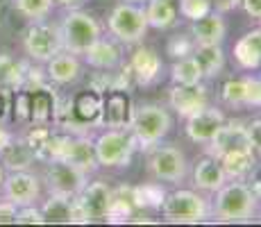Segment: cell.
<instances>
[{"mask_svg":"<svg viewBox=\"0 0 261 227\" xmlns=\"http://www.w3.org/2000/svg\"><path fill=\"white\" fill-rule=\"evenodd\" d=\"M14 139V134L12 132H7V130L3 128V125H0V150H5L9 145V141Z\"/></svg>","mask_w":261,"mask_h":227,"instance_id":"obj_44","label":"cell"},{"mask_svg":"<svg viewBox=\"0 0 261 227\" xmlns=\"http://www.w3.org/2000/svg\"><path fill=\"white\" fill-rule=\"evenodd\" d=\"M148 170L154 180L179 184L189 173L187 157L175 145H152L148 155Z\"/></svg>","mask_w":261,"mask_h":227,"instance_id":"obj_9","label":"cell"},{"mask_svg":"<svg viewBox=\"0 0 261 227\" xmlns=\"http://www.w3.org/2000/svg\"><path fill=\"white\" fill-rule=\"evenodd\" d=\"M59 32H62L64 50H68L73 55H84L102 37L100 23L89 12H82V9L75 7L64 16L62 25H59Z\"/></svg>","mask_w":261,"mask_h":227,"instance_id":"obj_3","label":"cell"},{"mask_svg":"<svg viewBox=\"0 0 261 227\" xmlns=\"http://www.w3.org/2000/svg\"><path fill=\"white\" fill-rule=\"evenodd\" d=\"M248 128V136H250V143H252V150L261 155V118H254Z\"/></svg>","mask_w":261,"mask_h":227,"instance_id":"obj_40","label":"cell"},{"mask_svg":"<svg viewBox=\"0 0 261 227\" xmlns=\"http://www.w3.org/2000/svg\"><path fill=\"white\" fill-rule=\"evenodd\" d=\"M220 166H223L227 180H245L252 166L257 164L254 159V150H237V153H227L218 157Z\"/></svg>","mask_w":261,"mask_h":227,"instance_id":"obj_29","label":"cell"},{"mask_svg":"<svg viewBox=\"0 0 261 227\" xmlns=\"http://www.w3.org/2000/svg\"><path fill=\"white\" fill-rule=\"evenodd\" d=\"M139 211L137 200H134V186L120 184L112 189V198H109V209H107V223H125Z\"/></svg>","mask_w":261,"mask_h":227,"instance_id":"obj_24","label":"cell"},{"mask_svg":"<svg viewBox=\"0 0 261 227\" xmlns=\"http://www.w3.org/2000/svg\"><path fill=\"white\" fill-rule=\"evenodd\" d=\"M16 211H18V207L14 203H9V200L0 203V225L3 223H16Z\"/></svg>","mask_w":261,"mask_h":227,"instance_id":"obj_41","label":"cell"},{"mask_svg":"<svg viewBox=\"0 0 261 227\" xmlns=\"http://www.w3.org/2000/svg\"><path fill=\"white\" fill-rule=\"evenodd\" d=\"M129 70H132V78L139 87H148L162 73V57L154 53L152 48H145V45H139L137 50L129 57Z\"/></svg>","mask_w":261,"mask_h":227,"instance_id":"obj_18","label":"cell"},{"mask_svg":"<svg viewBox=\"0 0 261 227\" xmlns=\"http://www.w3.org/2000/svg\"><path fill=\"white\" fill-rule=\"evenodd\" d=\"M241 7L250 18H259L261 21V0H241Z\"/></svg>","mask_w":261,"mask_h":227,"instance_id":"obj_42","label":"cell"},{"mask_svg":"<svg viewBox=\"0 0 261 227\" xmlns=\"http://www.w3.org/2000/svg\"><path fill=\"white\" fill-rule=\"evenodd\" d=\"M23 50L32 62L46 64L57 53L64 50L59 25H50L46 21H30V28L23 32Z\"/></svg>","mask_w":261,"mask_h":227,"instance_id":"obj_8","label":"cell"},{"mask_svg":"<svg viewBox=\"0 0 261 227\" xmlns=\"http://www.w3.org/2000/svg\"><path fill=\"white\" fill-rule=\"evenodd\" d=\"M193 57L198 59L204 78H218L225 68V53L220 43L216 45H195Z\"/></svg>","mask_w":261,"mask_h":227,"instance_id":"obj_30","label":"cell"},{"mask_svg":"<svg viewBox=\"0 0 261 227\" xmlns=\"http://www.w3.org/2000/svg\"><path fill=\"white\" fill-rule=\"evenodd\" d=\"M16 223H23V225H41L43 223V214H41V209H37L34 205L18 207Z\"/></svg>","mask_w":261,"mask_h":227,"instance_id":"obj_38","label":"cell"},{"mask_svg":"<svg viewBox=\"0 0 261 227\" xmlns=\"http://www.w3.org/2000/svg\"><path fill=\"white\" fill-rule=\"evenodd\" d=\"M234 59L243 70H257L261 66V28L245 32L234 43Z\"/></svg>","mask_w":261,"mask_h":227,"instance_id":"obj_23","label":"cell"},{"mask_svg":"<svg viewBox=\"0 0 261 227\" xmlns=\"http://www.w3.org/2000/svg\"><path fill=\"white\" fill-rule=\"evenodd\" d=\"M187 120V136L193 143H204L207 145L209 141L216 136V132H218L220 128L225 125V114L220 112V109H216V107H204V109H200L198 114H193V116H189V118H184Z\"/></svg>","mask_w":261,"mask_h":227,"instance_id":"obj_17","label":"cell"},{"mask_svg":"<svg viewBox=\"0 0 261 227\" xmlns=\"http://www.w3.org/2000/svg\"><path fill=\"white\" fill-rule=\"evenodd\" d=\"M46 75L50 82L59 84V87L73 84V82H77L80 75H82V64H80L77 55L68 53V50H62V53H57L53 59L46 62Z\"/></svg>","mask_w":261,"mask_h":227,"instance_id":"obj_20","label":"cell"},{"mask_svg":"<svg viewBox=\"0 0 261 227\" xmlns=\"http://www.w3.org/2000/svg\"><path fill=\"white\" fill-rule=\"evenodd\" d=\"M237 150H252V143H250L248 136V128L241 123H227L216 132V136L207 143V155L212 157H223L227 153H237Z\"/></svg>","mask_w":261,"mask_h":227,"instance_id":"obj_15","label":"cell"},{"mask_svg":"<svg viewBox=\"0 0 261 227\" xmlns=\"http://www.w3.org/2000/svg\"><path fill=\"white\" fill-rule=\"evenodd\" d=\"M243 107H261V80L259 78H245Z\"/></svg>","mask_w":261,"mask_h":227,"instance_id":"obj_37","label":"cell"},{"mask_svg":"<svg viewBox=\"0 0 261 227\" xmlns=\"http://www.w3.org/2000/svg\"><path fill=\"white\" fill-rule=\"evenodd\" d=\"M166 198V191L157 182H148V184L134 186V200H137L139 209H159Z\"/></svg>","mask_w":261,"mask_h":227,"instance_id":"obj_32","label":"cell"},{"mask_svg":"<svg viewBox=\"0 0 261 227\" xmlns=\"http://www.w3.org/2000/svg\"><path fill=\"white\" fill-rule=\"evenodd\" d=\"M132 114H134V105L125 89H109L102 93V116H100L102 128L129 130Z\"/></svg>","mask_w":261,"mask_h":227,"instance_id":"obj_12","label":"cell"},{"mask_svg":"<svg viewBox=\"0 0 261 227\" xmlns=\"http://www.w3.org/2000/svg\"><path fill=\"white\" fill-rule=\"evenodd\" d=\"M53 159L66 161V164L75 166V168L84 170L87 175H91L98 168L93 141L89 134H71V132L57 130L55 132V141H53Z\"/></svg>","mask_w":261,"mask_h":227,"instance_id":"obj_4","label":"cell"},{"mask_svg":"<svg viewBox=\"0 0 261 227\" xmlns=\"http://www.w3.org/2000/svg\"><path fill=\"white\" fill-rule=\"evenodd\" d=\"M168 103L170 109H175V114L189 118V116L198 114L200 109H204L209 105L207 89L200 84H173L168 91Z\"/></svg>","mask_w":261,"mask_h":227,"instance_id":"obj_14","label":"cell"},{"mask_svg":"<svg viewBox=\"0 0 261 227\" xmlns=\"http://www.w3.org/2000/svg\"><path fill=\"white\" fill-rule=\"evenodd\" d=\"M177 5L175 0H148L145 5V18L154 30H170L177 25Z\"/></svg>","mask_w":261,"mask_h":227,"instance_id":"obj_28","label":"cell"},{"mask_svg":"<svg viewBox=\"0 0 261 227\" xmlns=\"http://www.w3.org/2000/svg\"><path fill=\"white\" fill-rule=\"evenodd\" d=\"M3 184H5V166L0 164V191H3Z\"/></svg>","mask_w":261,"mask_h":227,"instance_id":"obj_46","label":"cell"},{"mask_svg":"<svg viewBox=\"0 0 261 227\" xmlns=\"http://www.w3.org/2000/svg\"><path fill=\"white\" fill-rule=\"evenodd\" d=\"M243 93H245V78H229L220 87V98L229 107H243Z\"/></svg>","mask_w":261,"mask_h":227,"instance_id":"obj_34","label":"cell"},{"mask_svg":"<svg viewBox=\"0 0 261 227\" xmlns=\"http://www.w3.org/2000/svg\"><path fill=\"white\" fill-rule=\"evenodd\" d=\"M243 182L250 186V191H252L257 198H261V164H254L252 170H250L248 178H245Z\"/></svg>","mask_w":261,"mask_h":227,"instance_id":"obj_39","label":"cell"},{"mask_svg":"<svg viewBox=\"0 0 261 227\" xmlns=\"http://www.w3.org/2000/svg\"><path fill=\"white\" fill-rule=\"evenodd\" d=\"M227 182V175H225L220 161L212 157V155H204L202 159L195 161L193 168V184L198 186L200 191H207V193H216L220 186Z\"/></svg>","mask_w":261,"mask_h":227,"instance_id":"obj_21","label":"cell"},{"mask_svg":"<svg viewBox=\"0 0 261 227\" xmlns=\"http://www.w3.org/2000/svg\"><path fill=\"white\" fill-rule=\"evenodd\" d=\"M170 128H173V118H170L168 109L162 105H139L134 107L132 123H129V132L137 141L139 150H150L164 139Z\"/></svg>","mask_w":261,"mask_h":227,"instance_id":"obj_2","label":"cell"},{"mask_svg":"<svg viewBox=\"0 0 261 227\" xmlns=\"http://www.w3.org/2000/svg\"><path fill=\"white\" fill-rule=\"evenodd\" d=\"M212 9H214L212 0H179L177 5L179 16L187 18V21H198V18L207 16Z\"/></svg>","mask_w":261,"mask_h":227,"instance_id":"obj_35","label":"cell"},{"mask_svg":"<svg viewBox=\"0 0 261 227\" xmlns=\"http://www.w3.org/2000/svg\"><path fill=\"white\" fill-rule=\"evenodd\" d=\"M84 59H87L89 66L98 68V70H112L120 64V48L109 39L100 37L91 48L84 53Z\"/></svg>","mask_w":261,"mask_h":227,"instance_id":"obj_27","label":"cell"},{"mask_svg":"<svg viewBox=\"0 0 261 227\" xmlns=\"http://www.w3.org/2000/svg\"><path fill=\"white\" fill-rule=\"evenodd\" d=\"M159 209H162V216L168 223H202L212 214V207L207 200L189 189L166 193Z\"/></svg>","mask_w":261,"mask_h":227,"instance_id":"obj_7","label":"cell"},{"mask_svg":"<svg viewBox=\"0 0 261 227\" xmlns=\"http://www.w3.org/2000/svg\"><path fill=\"white\" fill-rule=\"evenodd\" d=\"M257 195L250 191V186L243 180L225 182L216 191V200L212 207V214L223 223H243L252 218L257 209Z\"/></svg>","mask_w":261,"mask_h":227,"instance_id":"obj_1","label":"cell"},{"mask_svg":"<svg viewBox=\"0 0 261 227\" xmlns=\"http://www.w3.org/2000/svg\"><path fill=\"white\" fill-rule=\"evenodd\" d=\"M225 34H227V25L220 12H209L207 16L198 18V21H191V37H193L195 45H216L225 41Z\"/></svg>","mask_w":261,"mask_h":227,"instance_id":"obj_19","label":"cell"},{"mask_svg":"<svg viewBox=\"0 0 261 227\" xmlns=\"http://www.w3.org/2000/svg\"><path fill=\"white\" fill-rule=\"evenodd\" d=\"M0 16H3V3H0Z\"/></svg>","mask_w":261,"mask_h":227,"instance_id":"obj_48","label":"cell"},{"mask_svg":"<svg viewBox=\"0 0 261 227\" xmlns=\"http://www.w3.org/2000/svg\"><path fill=\"white\" fill-rule=\"evenodd\" d=\"M43 182H46L48 193L75 198V195L87 186L89 175L84 173V170L66 164V161H62V159H53V161H48V166H46Z\"/></svg>","mask_w":261,"mask_h":227,"instance_id":"obj_11","label":"cell"},{"mask_svg":"<svg viewBox=\"0 0 261 227\" xmlns=\"http://www.w3.org/2000/svg\"><path fill=\"white\" fill-rule=\"evenodd\" d=\"M37 161L34 150L28 145V141L23 139H12L5 150H0V164L12 173V170H30V166Z\"/></svg>","mask_w":261,"mask_h":227,"instance_id":"obj_25","label":"cell"},{"mask_svg":"<svg viewBox=\"0 0 261 227\" xmlns=\"http://www.w3.org/2000/svg\"><path fill=\"white\" fill-rule=\"evenodd\" d=\"M95 159L98 166L105 168H120V166H129L132 155L137 150V141L129 130H105L95 136L93 141Z\"/></svg>","mask_w":261,"mask_h":227,"instance_id":"obj_5","label":"cell"},{"mask_svg":"<svg viewBox=\"0 0 261 227\" xmlns=\"http://www.w3.org/2000/svg\"><path fill=\"white\" fill-rule=\"evenodd\" d=\"M9 114V95L0 93V123L5 120V116Z\"/></svg>","mask_w":261,"mask_h":227,"instance_id":"obj_43","label":"cell"},{"mask_svg":"<svg viewBox=\"0 0 261 227\" xmlns=\"http://www.w3.org/2000/svg\"><path fill=\"white\" fill-rule=\"evenodd\" d=\"M25 103H28V125H53L57 112V95L48 84L25 89Z\"/></svg>","mask_w":261,"mask_h":227,"instance_id":"obj_16","label":"cell"},{"mask_svg":"<svg viewBox=\"0 0 261 227\" xmlns=\"http://www.w3.org/2000/svg\"><path fill=\"white\" fill-rule=\"evenodd\" d=\"M109 198H112V189L102 180L87 182V186L75 195L77 223H100V220H107Z\"/></svg>","mask_w":261,"mask_h":227,"instance_id":"obj_10","label":"cell"},{"mask_svg":"<svg viewBox=\"0 0 261 227\" xmlns=\"http://www.w3.org/2000/svg\"><path fill=\"white\" fill-rule=\"evenodd\" d=\"M55 0H14V9L28 21H46L53 12Z\"/></svg>","mask_w":261,"mask_h":227,"instance_id":"obj_33","label":"cell"},{"mask_svg":"<svg viewBox=\"0 0 261 227\" xmlns=\"http://www.w3.org/2000/svg\"><path fill=\"white\" fill-rule=\"evenodd\" d=\"M41 214H43V223H59V225L77 223L75 198H68V195L50 193L41 205Z\"/></svg>","mask_w":261,"mask_h":227,"instance_id":"obj_22","label":"cell"},{"mask_svg":"<svg viewBox=\"0 0 261 227\" xmlns=\"http://www.w3.org/2000/svg\"><path fill=\"white\" fill-rule=\"evenodd\" d=\"M123 3H134V5H139V3H148V0H123Z\"/></svg>","mask_w":261,"mask_h":227,"instance_id":"obj_47","label":"cell"},{"mask_svg":"<svg viewBox=\"0 0 261 227\" xmlns=\"http://www.w3.org/2000/svg\"><path fill=\"white\" fill-rule=\"evenodd\" d=\"M109 34L116 39L118 43L134 45L141 43L145 32H148V18H145V9L134 3H120L112 9L107 18Z\"/></svg>","mask_w":261,"mask_h":227,"instance_id":"obj_6","label":"cell"},{"mask_svg":"<svg viewBox=\"0 0 261 227\" xmlns=\"http://www.w3.org/2000/svg\"><path fill=\"white\" fill-rule=\"evenodd\" d=\"M166 50H168L170 57H175V59L189 57V55H193V50H195V41H193V37H191V34H189V37H187V34H177V37H170Z\"/></svg>","mask_w":261,"mask_h":227,"instance_id":"obj_36","label":"cell"},{"mask_svg":"<svg viewBox=\"0 0 261 227\" xmlns=\"http://www.w3.org/2000/svg\"><path fill=\"white\" fill-rule=\"evenodd\" d=\"M55 3H57V5H64V7H80V5H82V3H87V0H55Z\"/></svg>","mask_w":261,"mask_h":227,"instance_id":"obj_45","label":"cell"},{"mask_svg":"<svg viewBox=\"0 0 261 227\" xmlns=\"http://www.w3.org/2000/svg\"><path fill=\"white\" fill-rule=\"evenodd\" d=\"M5 198L16 207L34 205L41 195V180L30 170H12L9 175H5Z\"/></svg>","mask_w":261,"mask_h":227,"instance_id":"obj_13","label":"cell"},{"mask_svg":"<svg viewBox=\"0 0 261 227\" xmlns=\"http://www.w3.org/2000/svg\"><path fill=\"white\" fill-rule=\"evenodd\" d=\"M212 3H218V0H212Z\"/></svg>","mask_w":261,"mask_h":227,"instance_id":"obj_49","label":"cell"},{"mask_svg":"<svg viewBox=\"0 0 261 227\" xmlns=\"http://www.w3.org/2000/svg\"><path fill=\"white\" fill-rule=\"evenodd\" d=\"M28 64L14 59L12 55H0V93L12 95L18 89H23Z\"/></svg>","mask_w":261,"mask_h":227,"instance_id":"obj_26","label":"cell"},{"mask_svg":"<svg viewBox=\"0 0 261 227\" xmlns=\"http://www.w3.org/2000/svg\"><path fill=\"white\" fill-rule=\"evenodd\" d=\"M170 78H173V84H200L204 80V75L198 59L193 55H189V57L175 59V64L170 66Z\"/></svg>","mask_w":261,"mask_h":227,"instance_id":"obj_31","label":"cell"}]
</instances>
